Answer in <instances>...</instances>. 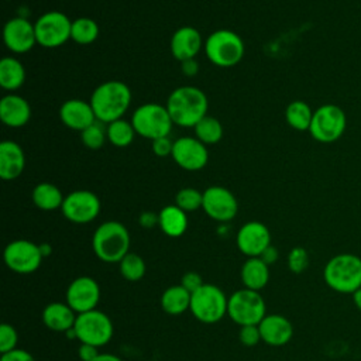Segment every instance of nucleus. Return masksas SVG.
<instances>
[{
	"instance_id": "f257e3e1",
	"label": "nucleus",
	"mask_w": 361,
	"mask_h": 361,
	"mask_svg": "<svg viewBox=\"0 0 361 361\" xmlns=\"http://www.w3.org/2000/svg\"><path fill=\"white\" fill-rule=\"evenodd\" d=\"M89 103L96 120L109 124L123 118L131 104V90L121 80H107L96 86Z\"/></svg>"
},
{
	"instance_id": "f03ea898",
	"label": "nucleus",
	"mask_w": 361,
	"mask_h": 361,
	"mask_svg": "<svg viewBox=\"0 0 361 361\" xmlns=\"http://www.w3.org/2000/svg\"><path fill=\"white\" fill-rule=\"evenodd\" d=\"M165 106L173 124L195 127L207 116L209 100L204 92L196 86H179L169 93Z\"/></svg>"
},
{
	"instance_id": "7ed1b4c3",
	"label": "nucleus",
	"mask_w": 361,
	"mask_h": 361,
	"mask_svg": "<svg viewBox=\"0 0 361 361\" xmlns=\"http://www.w3.org/2000/svg\"><path fill=\"white\" fill-rule=\"evenodd\" d=\"M92 247L100 261L120 262L128 254L130 233L123 223L107 220L94 230Z\"/></svg>"
},
{
	"instance_id": "20e7f679",
	"label": "nucleus",
	"mask_w": 361,
	"mask_h": 361,
	"mask_svg": "<svg viewBox=\"0 0 361 361\" xmlns=\"http://www.w3.org/2000/svg\"><path fill=\"white\" fill-rule=\"evenodd\" d=\"M324 282L338 293H354L361 288V258L344 252L331 257L323 271Z\"/></svg>"
},
{
	"instance_id": "39448f33",
	"label": "nucleus",
	"mask_w": 361,
	"mask_h": 361,
	"mask_svg": "<svg viewBox=\"0 0 361 361\" xmlns=\"http://www.w3.org/2000/svg\"><path fill=\"white\" fill-rule=\"evenodd\" d=\"M206 58L219 68L235 66L244 56V41L227 28H220L209 34L203 45Z\"/></svg>"
},
{
	"instance_id": "423d86ee",
	"label": "nucleus",
	"mask_w": 361,
	"mask_h": 361,
	"mask_svg": "<svg viewBox=\"0 0 361 361\" xmlns=\"http://www.w3.org/2000/svg\"><path fill=\"white\" fill-rule=\"evenodd\" d=\"M131 124L138 135L154 141L161 137H168L173 121L166 106L158 103H144L134 110Z\"/></svg>"
},
{
	"instance_id": "0eeeda50",
	"label": "nucleus",
	"mask_w": 361,
	"mask_h": 361,
	"mask_svg": "<svg viewBox=\"0 0 361 361\" xmlns=\"http://www.w3.org/2000/svg\"><path fill=\"white\" fill-rule=\"evenodd\" d=\"M227 303L228 298H226L219 286L203 283V286L192 293L189 310L199 322L212 324L227 314Z\"/></svg>"
},
{
	"instance_id": "6e6552de",
	"label": "nucleus",
	"mask_w": 361,
	"mask_h": 361,
	"mask_svg": "<svg viewBox=\"0 0 361 361\" xmlns=\"http://www.w3.org/2000/svg\"><path fill=\"white\" fill-rule=\"evenodd\" d=\"M265 314V302L258 290L243 288L230 295L227 316L240 327L259 324Z\"/></svg>"
},
{
	"instance_id": "1a4fd4ad",
	"label": "nucleus",
	"mask_w": 361,
	"mask_h": 361,
	"mask_svg": "<svg viewBox=\"0 0 361 361\" xmlns=\"http://www.w3.org/2000/svg\"><path fill=\"white\" fill-rule=\"evenodd\" d=\"M73 331L80 343L99 348L111 340L114 329L113 322L106 313L93 309L76 316Z\"/></svg>"
},
{
	"instance_id": "9d476101",
	"label": "nucleus",
	"mask_w": 361,
	"mask_h": 361,
	"mask_svg": "<svg viewBox=\"0 0 361 361\" xmlns=\"http://www.w3.org/2000/svg\"><path fill=\"white\" fill-rule=\"evenodd\" d=\"M347 126L345 113L336 104H323L313 111V118L309 127L310 135L323 144L337 141Z\"/></svg>"
},
{
	"instance_id": "9b49d317",
	"label": "nucleus",
	"mask_w": 361,
	"mask_h": 361,
	"mask_svg": "<svg viewBox=\"0 0 361 361\" xmlns=\"http://www.w3.org/2000/svg\"><path fill=\"white\" fill-rule=\"evenodd\" d=\"M37 44L44 48H58L71 39L72 20L62 11H47L34 23Z\"/></svg>"
},
{
	"instance_id": "f8f14e48",
	"label": "nucleus",
	"mask_w": 361,
	"mask_h": 361,
	"mask_svg": "<svg viewBox=\"0 0 361 361\" xmlns=\"http://www.w3.org/2000/svg\"><path fill=\"white\" fill-rule=\"evenodd\" d=\"M42 252L38 244L30 240H14L4 248L3 258L8 269L16 274H32L42 261Z\"/></svg>"
},
{
	"instance_id": "ddd939ff",
	"label": "nucleus",
	"mask_w": 361,
	"mask_h": 361,
	"mask_svg": "<svg viewBox=\"0 0 361 361\" xmlns=\"http://www.w3.org/2000/svg\"><path fill=\"white\" fill-rule=\"evenodd\" d=\"M100 207V199L96 193L80 189L65 196L61 210L66 220L76 224H86L99 216Z\"/></svg>"
},
{
	"instance_id": "4468645a",
	"label": "nucleus",
	"mask_w": 361,
	"mask_h": 361,
	"mask_svg": "<svg viewBox=\"0 0 361 361\" xmlns=\"http://www.w3.org/2000/svg\"><path fill=\"white\" fill-rule=\"evenodd\" d=\"M202 209L210 219L219 223H227L235 217L238 202L228 189L220 185H213L203 192Z\"/></svg>"
},
{
	"instance_id": "2eb2a0df",
	"label": "nucleus",
	"mask_w": 361,
	"mask_h": 361,
	"mask_svg": "<svg viewBox=\"0 0 361 361\" xmlns=\"http://www.w3.org/2000/svg\"><path fill=\"white\" fill-rule=\"evenodd\" d=\"M171 157L175 164L185 171H200L209 161L207 145H204L196 137L183 135L173 141Z\"/></svg>"
},
{
	"instance_id": "dca6fc26",
	"label": "nucleus",
	"mask_w": 361,
	"mask_h": 361,
	"mask_svg": "<svg viewBox=\"0 0 361 361\" xmlns=\"http://www.w3.org/2000/svg\"><path fill=\"white\" fill-rule=\"evenodd\" d=\"M3 41L14 54H25L37 44L34 24L25 17H13L3 27Z\"/></svg>"
},
{
	"instance_id": "f3484780",
	"label": "nucleus",
	"mask_w": 361,
	"mask_h": 361,
	"mask_svg": "<svg viewBox=\"0 0 361 361\" xmlns=\"http://www.w3.org/2000/svg\"><path fill=\"white\" fill-rule=\"evenodd\" d=\"M99 299V283L90 276H79L73 279L66 289V303L78 314L96 309Z\"/></svg>"
},
{
	"instance_id": "a211bd4d",
	"label": "nucleus",
	"mask_w": 361,
	"mask_h": 361,
	"mask_svg": "<svg viewBox=\"0 0 361 361\" xmlns=\"http://www.w3.org/2000/svg\"><path fill=\"white\" fill-rule=\"evenodd\" d=\"M235 243L238 250L248 258L259 257L271 245V233L265 224L255 220L248 221L237 231Z\"/></svg>"
},
{
	"instance_id": "6ab92c4d",
	"label": "nucleus",
	"mask_w": 361,
	"mask_h": 361,
	"mask_svg": "<svg viewBox=\"0 0 361 361\" xmlns=\"http://www.w3.org/2000/svg\"><path fill=\"white\" fill-rule=\"evenodd\" d=\"M204 42L200 32L190 25H183L178 28L169 41V49L172 56L179 61H188L196 58V55L202 51Z\"/></svg>"
},
{
	"instance_id": "aec40b11",
	"label": "nucleus",
	"mask_w": 361,
	"mask_h": 361,
	"mask_svg": "<svg viewBox=\"0 0 361 361\" xmlns=\"http://www.w3.org/2000/svg\"><path fill=\"white\" fill-rule=\"evenodd\" d=\"M59 118L66 127L78 131H83L97 121L90 103L80 99H69L63 102L59 107Z\"/></svg>"
},
{
	"instance_id": "412c9836",
	"label": "nucleus",
	"mask_w": 361,
	"mask_h": 361,
	"mask_svg": "<svg viewBox=\"0 0 361 361\" xmlns=\"http://www.w3.org/2000/svg\"><path fill=\"white\" fill-rule=\"evenodd\" d=\"M261 340L269 345L279 347L290 341L293 336L292 323L282 314H265L258 324Z\"/></svg>"
},
{
	"instance_id": "4be33fe9",
	"label": "nucleus",
	"mask_w": 361,
	"mask_h": 361,
	"mask_svg": "<svg viewBox=\"0 0 361 361\" xmlns=\"http://www.w3.org/2000/svg\"><path fill=\"white\" fill-rule=\"evenodd\" d=\"M25 168V154L21 145L11 140L0 142V178L3 180L17 179Z\"/></svg>"
},
{
	"instance_id": "5701e85b",
	"label": "nucleus",
	"mask_w": 361,
	"mask_h": 361,
	"mask_svg": "<svg viewBox=\"0 0 361 361\" xmlns=\"http://www.w3.org/2000/svg\"><path fill=\"white\" fill-rule=\"evenodd\" d=\"M0 118L7 127H23L31 118V107L23 96L16 93L6 94L0 100Z\"/></svg>"
},
{
	"instance_id": "b1692460",
	"label": "nucleus",
	"mask_w": 361,
	"mask_h": 361,
	"mask_svg": "<svg viewBox=\"0 0 361 361\" xmlns=\"http://www.w3.org/2000/svg\"><path fill=\"white\" fill-rule=\"evenodd\" d=\"M76 312L68 305L52 302L42 310V322L52 331H69L75 326Z\"/></svg>"
},
{
	"instance_id": "393cba45",
	"label": "nucleus",
	"mask_w": 361,
	"mask_h": 361,
	"mask_svg": "<svg viewBox=\"0 0 361 361\" xmlns=\"http://www.w3.org/2000/svg\"><path fill=\"white\" fill-rule=\"evenodd\" d=\"M158 226L168 237H180L188 228V216L176 204H168L158 213Z\"/></svg>"
},
{
	"instance_id": "a878e982",
	"label": "nucleus",
	"mask_w": 361,
	"mask_h": 361,
	"mask_svg": "<svg viewBox=\"0 0 361 361\" xmlns=\"http://www.w3.org/2000/svg\"><path fill=\"white\" fill-rule=\"evenodd\" d=\"M241 281L244 288L259 292L269 281L268 264H265L259 257L248 258L241 267Z\"/></svg>"
},
{
	"instance_id": "bb28decb",
	"label": "nucleus",
	"mask_w": 361,
	"mask_h": 361,
	"mask_svg": "<svg viewBox=\"0 0 361 361\" xmlns=\"http://www.w3.org/2000/svg\"><path fill=\"white\" fill-rule=\"evenodd\" d=\"M32 203L44 212H52L62 207L65 196L61 189L51 182H41L34 186L31 193Z\"/></svg>"
},
{
	"instance_id": "cd10ccee",
	"label": "nucleus",
	"mask_w": 361,
	"mask_h": 361,
	"mask_svg": "<svg viewBox=\"0 0 361 361\" xmlns=\"http://www.w3.org/2000/svg\"><path fill=\"white\" fill-rule=\"evenodd\" d=\"M25 82V68L14 56H4L0 61V85L7 92L20 89Z\"/></svg>"
},
{
	"instance_id": "c85d7f7f",
	"label": "nucleus",
	"mask_w": 361,
	"mask_h": 361,
	"mask_svg": "<svg viewBox=\"0 0 361 361\" xmlns=\"http://www.w3.org/2000/svg\"><path fill=\"white\" fill-rule=\"evenodd\" d=\"M190 296L192 293H189L180 283L173 285L164 290L161 296V306L165 313L176 316L190 307Z\"/></svg>"
},
{
	"instance_id": "c756f323",
	"label": "nucleus",
	"mask_w": 361,
	"mask_h": 361,
	"mask_svg": "<svg viewBox=\"0 0 361 361\" xmlns=\"http://www.w3.org/2000/svg\"><path fill=\"white\" fill-rule=\"evenodd\" d=\"M285 118L286 123L298 131H309L312 118H313V111L310 109V106L302 100H295L290 102L286 106L285 110Z\"/></svg>"
},
{
	"instance_id": "7c9ffc66",
	"label": "nucleus",
	"mask_w": 361,
	"mask_h": 361,
	"mask_svg": "<svg viewBox=\"0 0 361 361\" xmlns=\"http://www.w3.org/2000/svg\"><path fill=\"white\" fill-rule=\"evenodd\" d=\"M106 134H107V141L111 145L117 148H124L134 141V137L137 133L131 121H126L124 118H120L107 124Z\"/></svg>"
},
{
	"instance_id": "2f4dec72",
	"label": "nucleus",
	"mask_w": 361,
	"mask_h": 361,
	"mask_svg": "<svg viewBox=\"0 0 361 361\" xmlns=\"http://www.w3.org/2000/svg\"><path fill=\"white\" fill-rule=\"evenodd\" d=\"M99 37V25L90 17H79L72 21L71 39L79 45H89Z\"/></svg>"
},
{
	"instance_id": "473e14b6",
	"label": "nucleus",
	"mask_w": 361,
	"mask_h": 361,
	"mask_svg": "<svg viewBox=\"0 0 361 361\" xmlns=\"http://www.w3.org/2000/svg\"><path fill=\"white\" fill-rule=\"evenodd\" d=\"M193 128L195 137L204 145L217 144L223 138V126L213 116H204Z\"/></svg>"
},
{
	"instance_id": "72a5a7b5",
	"label": "nucleus",
	"mask_w": 361,
	"mask_h": 361,
	"mask_svg": "<svg viewBox=\"0 0 361 361\" xmlns=\"http://www.w3.org/2000/svg\"><path fill=\"white\" fill-rule=\"evenodd\" d=\"M120 274L124 279L130 282H137L140 281L147 271V265L144 259L134 252H128L120 262Z\"/></svg>"
},
{
	"instance_id": "f704fd0d",
	"label": "nucleus",
	"mask_w": 361,
	"mask_h": 361,
	"mask_svg": "<svg viewBox=\"0 0 361 361\" xmlns=\"http://www.w3.org/2000/svg\"><path fill=\"white\" fill-rule=\"evenodd\" d=\"M175 204L186 213L202 209L203 192L195 188H182L175 196Z\"/></svg>"
},
{
	"instance_id": "c9c22d12",
	"label": "nucleus",
	"mask_w": 361,
	"mask_h": 361,
	"mask_svg": "<svg viewBox=\"0 0 361 361\" xmlns=\"http://www.w3.org/2000/svg\"><path fill=\"white\" fill-rule=\"evenodd\" d=\"M80 138L85 147L89 149H99L104 145L107 140L106 128H103L100 121H94L89 127H86L83 131H80Z\"/></svg>"
},
{
	"instance_id": "e433bc0d",
	"label": "nucleus",
	"mask_w": 361,
	"mask_h": 361,
	"mask_svg": "<svg viewBox=\"0 0 361 361\" xmlns=\"http://www.w3.org/2000/svg\"><path fill=\"white\" fill-rule=\"evenodd\" d=\"M309 265V254L303 247H295L288 255V268L293 274H302Z\"/></svg>"
},
{
	"instance_id": "4c0bfd02",
	"label": "nucleus",
	"mask_w": 361,
	"mask_h": 361,
	"mask_svg": "<svg viewBox=\"0 0 361 361\" xmlns=\"http://www.w3.org/2000/svg\"><path fill=\"white\" fill-rule=\"evenodd\" d=\"M17 340H18V336L16 329L8 323H3L0 326V353L3 354L17 348L16 347Z\"/></svg>"
},
{
	"instance_id": "58836bf2",
	"label": "nucleus",
	"mask_w": 361,
	"mask_h": 361,
	"mask_svg": "<svg viewBox=\"0 0 361 361\" xmlns=\"http://www.w3.org/2000/svg\"><path fill=\"white\" fill-rule=\"evenodd\" d=\"M238 338L247 347H252V345L258 344V341L261 340V333H259L258 324L241 326V329L238 331Z\"/></svg>"
},
{
	"instance_id": "ea45409f",
	"label": "nucleus",
	"mask_w": 361,
	"mask_h": 361,
	"mask_svg": "<svg viewBox=\"0 0 361 361\" xmlns=\"http://www.w3.org/2000/svg\"><path fill=\"white\" fill-rule=\"evenodd\" d=\"M152 152L159 157V158H165L168 155L172 154V148H173V141L169 140V137H161L152 141L151 144Z\"/></svg>"
},
{
	"instance_id": "a19ab883",
	"label": "nucleus",
	"mask_w": 361,
	"mask_h": 361,
	"mask_svg": "<svg viewBox=\"0 0 361 361\" xmlns=\"http://www.w3.org/2000/svg\"><path fill=\"white\" fill-rule=\"evenodd\" d=\"M203 279H202V276L197 274V272H195V271H189V272H186L183 276H182V279H180V285L189 292V293H193V292H196L200 286H203Z\"/></svg>"
},
{
	"instance_id": "79ce46f5",
	"label": "nucleus",
	"mask_w": 361,
	"mask_h": 361,
	"mask_svg": "<svg viewBox=\"0 0 361 361\" xmlns=\"http://www.w3.org/2000/svg\"><path fill=\"white\" fill-rule=\"evenodd\" d=\"M0 361H35V360L31 353L23 348H14L11 351L3 353L0 357Z\"/></svg>"
},
{
	"instance_id": "37998d69",
	"label": "nucleus",
	"mask_w": 361,
	"mask_h": 361,
	"mask_svg": "<svg viewBox=\"0 0 361 361\" xmlns=\"http://www.w3.org/2000/svg\"><path fill=\"white\" fill-rule=\"evenodd\" d=\"M78 354H79V358H80L82 361H93L100 353L97 351V347L90 345V344H83V343H82L80 347H79Z\"/></svg>"
},
{
	"instance_id": "c03bdc74",
	"label": "nucleus",
	"mask_w": 361,
	"mask_h": 361,
	"mask_svg": "<svg viewBox=\"0 0 361 361\" xmlns=\"http://www.w3.org/2000/svg\"><path fill=\"white\" fill-rule=\"evenodd\" d=\"M180 69H182L183 75H186V76H196L199 72V63L195 58L188 59V61L180 62Z\"/></svg>"
},
{
	"instance_id": "a18cd8bd",
	"label": "nucleus",
	"mask_w": 361,
	"mask_h": 361,
	"mask_svg": "<svg viewBox=\"0 0 361 361\" xmlns=\"http://www.w3.org/2000/svg\"><path fill=\"white\" fill-rule=\"evenodd\" d=\"M140 224L142 227H147V228H151V227L157 226L158 224V214L154 213V212H144V213H141Z\"/></svg>"
},
{
	"instance_id": "49530a36",
	"label": "nucleus",
	"mask_w": 361,
	"mask_h": 361,
	"mask_svg": "<svg viewBox=\"0 0 361 361\" xmlns=\"http://www.w3.org/2000/svg\"><path fill=\"white\" fill-rule=\"evenodd\" d=\"M259 258L265 262V264H274L278 259V250L274 245H269L268 248H265V251L259 255Z\"/></svg>"
},
{
	"instance_id": "de8ad7c7",
	"label": "nucleus",
	"mask_w": 361,
	"mask_h": 361,
	"mask_svg": "<svg viewBox=\"0 0 361 361\" xmlns=\"http://www.w3.org/2000/svg\"><path fill=\"white\" fill-rule=\"evenodd\" d=\"M93 361H123L120 357L109 353H100Z\"/></svg>"
},
{
	"instance_id": "09e8293b",
	"label": "nucleus",
	"mask_w": 361,
	"mask_h": 361,
	"mask_svg": "<svg viewBox=\"0 0 361 361\" xmlns=\"http://www.w3.org/2000/svg\"><path fill=\"white\" fill-rule=\"evenodd\" d=\"M353 300H354V305L358 310H361V288H358L354 293H353Z\"/></svg>"
},
{
	"instance_id": "8fccbe9b",
	"label": "nucleus",
	"mask_w": 361,
	"mask_h": 361,
	"mask_svg": "<svg viewBox=\"0 0 361 361\" xmlns=\"http://www.w3.org/2000/svg\"><path fill=\"white\" fill-rule=\"evenodd\" d=\"M39 248H41L42 255H48V254L51 252V247H49L48 244H41V245H39Z\"/></svg>"
},
{
	"instance_id": "3c124183",
	"label": "nucleus",
	"mask_w": 361,
	"mask_h": 361,
	"mask_svg": "<svg viewBox=\"0 0 361 361\" xmlns=\"http://www.w3.org/2000/svg\"><path fill=\"white\" fill-rule=\"evenodd\" d=\"M6 1H11V0H6Z\"/></svg>"
}]
</instances>
